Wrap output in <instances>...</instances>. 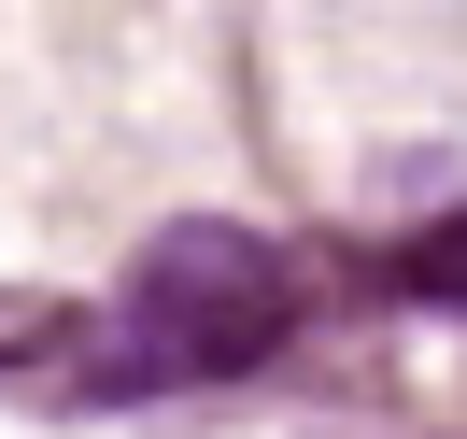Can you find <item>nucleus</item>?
<instances>
[{
  "mask_svg": "<svg viewBox=\"0 0 467 439\" xmlns=\"http://www.w3.org/2000/svg\"><path fill=\"white\" fill-rule=\"evenodd\" d=\"M128 312H142L156 354H99L86 397H142V382H213V369H255L269 340L297 326V256L269 227H156L128 256Z\"/></svg>",
  "mask_w": 467,
  "mask_h": 439,
  "instance_id": "obj_1",
  "label": "nucleus"
},
{
  "mask_svg": "<svg viewBox=\"0 0 467 439\" xmlns=\"http://www.w3.org/2000/svg\"><path fill=\"white\" fill-rule=\"evenodd\" d=\"M397 284H410V298H467V213H439V227L410 241V256H397Z\"/></svg>",
  "mask_w": 467,
  "mask_h": 439,
  "instance_id": "obj_2",
  "label": "nucleus"
},
{
  "mask_svg": "<svg viewBox=\"0 0 467 439\" xmlns=\"http://www.w3.org/2000/svg\"><path fill=\"white\" fill-rule=\"evenodd\" d=\"M57 326H71L57 298H0V354H43V340H57Z\"/></svg>",
  "mask_w": 467,
  "mask_h": 439,
  "instance_id": "obj_3",
  "label": "nucleus"
}]
</instances>
